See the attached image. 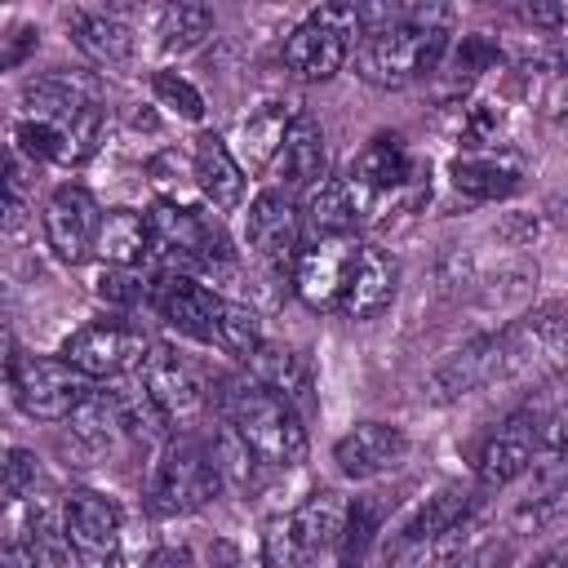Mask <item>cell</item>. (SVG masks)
<instances>
[{
	"label": "cell",
	"mask_w": 568,
	"mask_h": 568,
	"mask_svg": "<svg viewBox=\"0 0 568 568\" xmlns=\"http://www.w3.org/2000/svg\"><path fill=\"white\" fill-rule=\"evenodd\" d=\"M444 9H422L408 22H390L377 31H364L355 44V75L377 84V89H404L422 75H435L448 58V27Z\"/></svg>",
	"instance_id": "2"
},
{
	"label": "cell",
	"mask_w": 568,
	"mask_h": 568,
	"mask_svg": "<svg viewBox=\"0 0 568 568\" xmlns=\"http://www.w3.org/2000/svg\"><path fill=\"white\" fill-rule=\"evenodd\" d=\"M501 138V111L493 102H462V120H457V142L466 151H488Z\"/></svg>",
	"instance_id": "36"
},
{
	"label": "cell",
	"mask_w": 568,
	"mask_h": 568,
	"mask_svg": "<svg viewBox=\"0 0 568 568\" xmlns=\"http://www.w3.org/2000/svg\"><path fill=\"white\" fill-rule=\"evenodd\" d=\"M302 231H306V222L288 191L275 186V191H262L248 200L244 244L271 275H293V266L302 257Z\"/></svg>",
	"instance_id": "11"
},
{
	"label": "cell",
	"mask_w": 568,
	"mask_h": 568,
	"mask_svg": "<svg viewBox=\"0 0 568 568\" xmlns=\"http://www.w3.org/2000/svg\"><path fill=\"white\" fill-rule=\"evenodd\" d=\"M293 106L288 102H262L257 111H248L235 129V160L244 164V173H262V169H275L280 151H284V138L293 129Z\"/></svg>",
	"instance_id": "24"
},
{
	"label": "cell",
	"mask_w": 568,
	"mask_h": 568,
	"mask_svg": "<svg viewBox=\"0 0 568 568\" xmlns=\"http://www.w3.org/2000/svg\"><path fill=\"white\" fill-rule=\"evenodd\" d=\"M213 404L222 413V422H231L240 430V439L275 470L302 466L306 462V426L302 413L280 399L275 390H266L257 377L248 373H231L213 382Z\"/></svg>",
	"instance_id": "1"
},
{
	"label": "cell",
	"mask_w": 568,
	"mask_h": 568,
	"mask_svg": "<svg viewBox=\"0 0 568 568\" xmlns=\"http://www.w3.org/2000/svg\"><path fill=\"white\" fill-rule=\"evenodd\" d=\"M36 44H40V31L22 22V27H13V31L4 36V53H0V62H4L9 71H13V67H18V62H22V58H27V53H31Z\"/></svg>",
	"instance_id": "39"
},
{
	"label": "cell",
	"mask_w": 568,
	"mask_h": 568,
	"mask_svg": "<svg viewBox=\"0 0 568 568\" xmlns=\"http://www.w3.org/2000/svg\"><path fill=\"white\" fill-rule=\"evenodd\" d=\"M151 98H155V106H164V111H173V115H182L191 124L204 120V93L178 71H155L151 75Z\"/></svg>",
	"instance_id": "34"
},
{
	"label": "cell",
	"mask_w": 568,
	"mask_h": 568,
	"mask_svg": "<svg viewBox=\"0 0 568 568\" xmlns=\"http://www.w3.org/2000/svg\"><path fill=\"white\" fill-rule=\"evenodd\" d=\"M506 53H501V44L493 40V36H462V44L453 49V58H448V75H453V84H470L475 75H484V71H493L497 62H501Z\"/></svg>",
	"instance_id": "35"
},
{
	"label": "cell",
	"mask_w": 568,
	"mask_h": 568,
	"mask_svg": "<svg viewBox=\"0 0 568 568\" xmlns=\"http://www.w3.org/2000/svg\"><path fill=\"white\" fill-rule=\"evenodd\" d=\"M9 390L27 417L67 422L93 390V377H84L62 355H9Z\"/></svg>",
	"instance_id": "8"
},
{
	"label": "cell",
	"mask_w": 568,
	"mask_h": 568,
	"mask_svg": "<svg viewBox=\"0 0 568 568\" xmlns=\"http://www.w3.org/2000/svg\"><path fill=\"white\" fill-rule=\"evenodd\" d=\"M359 240L355 235H328V240H311L293 266V293L311 306V311H337L346 297V284L355 275L359 262Z\"/></svg>",
	"instance_id": "14"
},
{
	"label": "cell",
	"mask_w": 568,
	"mask_h": 568,
	"mask_svg": "<svg viewBox=\"0 0 568 568\" xmlns=\"http://www.w3.org/2000/svg\"><path fill=\"white\" fill-rule=\"evenodd\" d=\"M191 182L200 186L204 204L217 209V213H231L244 204V164L235 160V151L217 138V133H200L195 138V151H191Z\"/></svg>",
	"instance_id": "21"
},
{
	"label": "cell",
	"mask_w": 568,
	"mask_h": 568,
	"mask_svg": "<svg viewBox=\"0 0 568 568\" xmlns=\"http://www.w3.org/2000/svg\"><path fill=\"white\" fill-rule=\"evenodd\" d=\"M550 408H519L515 417H506L479 448L475 457V488L479 493H501L506 484H515L519 475H528L537 466V439H541V422Z\"/></svg>",
	"instance_id": "13"
},
{
	"label": "cell",
	"mask_w": 568,
	"mask_h": 568,
	"mask_svg": "<svg viewBox=\"0 0 568 568\" xmlns=\"http://www.w3.org/2000/svg\"><path fill=\"white\" fill-rule=\"evenodd\" d=\"M537 568H568V541H564V546H555L550 555H541V559H537Z\"/></svg>",
	"instance_id": "44"
},
{
	"label": "cell",
	"mask_w": 568,
	"mask_h": 568,
	"mask_svg": "<svg viewBox=\"0 0 568 568\" xmlns=\"http://www.w3.org/2000/svg\"><path fill=\"white\" fill-rule=\"evenodd\" d=\"M209 448H213V462H217V470H222V479H226L231 488H240V493H257V488H262L266 462L240 439V430H235L231 422H222V426L213 430Z\"/></svg>",
	"instance_id": "30"
},
{
	"label": "cell",
	"mask_w": 568,
	"mask_h": 568,
	"mask_svg": "<svg viewBox=\"0 0 568 568\" xmlns=\"http://www.w3.org/2000/svg\"><path fill=\"white\" fill-rule=\"evenodd\" d=\"M222 488H226V479H222V470L213 462L209 439L173 435V439H164V448H160V457L151 466L146 506H151V515L173 519V515H191V510L209 506Z\"/></svg>",
	"instance_id": "6"
},
{
	"label": "cell",
	"mask_w": 568,
	"mask_h": 568,
	"mask_svg": "<svg viewBox=\"0 0 568 568\" xmlns=\"http://www.w3.org/2000/svg\"><path fill=\"white\" fill-rule=\"evenodd\" d=\"M102 217H106V213L98 209L93 191L67 182V186H58V191L44 200V217H40V222H44L49 248H53L62 262L80 266V262H89V257L98 253Z\"/></svg>",
	"instance_id": "15"
},
{
	"label": "cell",
	"mask_w": 568,
	"mask_h": 568,
	"mask_svg": "<svg viewBox=\"0 0 568 568\" xmlns=\"http://www.w3.org/2000/svg\"><path fill=\"white\" fill-rule=\"evenodd\" d=\"M18 546L27 550L31 568H84L80 555H75V546L67 541V532L49 515H40V510L31 515V528H27V537Z\"/></svg>",
	"instance_id": "31"
},
{
	"label": "cell",
	"mask_w": 568,
	"mask_h": 568,
	"mask_svg": "<svg viewBox=\"0 0 568 568\" xmlns=\"http://www.w3.org/2000/svg\"><path fill=\"white\" fill-rule=\"evenodd\" d=\"M62 22L75 40V49L98 62V67H124L138 49V31L124 9H102V4H71L62 9Z\"/></svg>",
	"instance_id": "17"
},
{
	"label": "cell",
	"mask_w": 568,
	"mask_h": 568,
	"mask_svg": "<svg viewBox=\"0 0 568 568\" xmlns=\"http://www.w3.org/2000/svg\"><path fill=\"white\" fill-rule=\"evenodd\" d=\"M217 18L209 4L200 0H178V4H164L155 13V36H160V49L169 58H182V53H195L209 36H213Z\"/></svg>",
	"instance_id": "29"
},
{
	"label": "cell",
	"mask_w": 568,
	"mask_h": 568,
	"mask_svg": "<svg viewBox=\"0 0 568 568\" xmlns=\"http://www.w3.org/2000/svg\"><path fill=\"white\" fill-rule=\"evenodd\" d=\"M209 568H244V564H240V550H235L231 541H213V550H209Z\"/></svg>",
	"instance_id": "42"
},
{
	"label": "cell",
	"mask_w": 568,
	"mask_h": 568,
	"mask_svg": "<svg viewBox=\"0 0 568 568\" xmlns=\"http://www.w3.org/2000/svg\"><path fill=\"white\" fill-rule=\"evenodd\" d=\"M493 364H497V333H475L466 337L444 364L430 368V377L422 382L426 404H453L479 386H493Z\"/></svg>",
	"instance_id": "19"
},
{
	"label": "cell",
	"mask_w": 568,
	"mask_h": 568,
	"mask_svg": "<svg viewBox=\"0 0 568 568\" xmlns=\"http://www.w3.org/2000/svg\"><path fill=\"white\" fill-rule=\"evenodd\" d=\"M568 364V315L559 306H537L506 328H497L493 386H537Z\"/></svg>",
	"instance_id": "5"
},
{
	"label": "cell",
	"mask_w": 568,
	"mask_h": 568,
	"mask_svg": "<svg viewBox=\"0 0 568 568\" xmlns=\"http://www.w3.org/2000/svg\"><path fill=\"white\" fill-rule=\"evenodd\" d=\"M98 257L106 266H142L155 257L151 248V217L138 209H106L102 235H98Z\"/></svg>",
	"instance_id": "28"
},
{
	"label": "cell",
	"mask_w": 568,
	"mask_h": 568,
	"mask_svg": "<svg viewBox=\"0 0 568 568\" xmlns=\"http://www.w3.org/2000/svg\"><path fill=\"white\" fill-rule=\"evenodd\" d=\"M146 355H151L146 333L133 328V324H120V320H93V324L75 328V333L62 342V359L75 364V368H80L84 377H93V382L142 373Z\"/></svg>",
	"instance_id": "10"
},
{
	"label": "cell",
	"mask_w": 568,
	"mask_h": 568,
	"mask_svg": "<svg viewBox=\"0 0 568 568\" xmlns=\"http://www.w3.org/2000/svg\"><path fill=\"white\" fill-rule=\"evenodd\" d=\"M399 293V262L377 248V244H364L359 248V262H355V275L346 284V297H342V315L346 320H373L382 315Z\"/></svg>",
	"instance_id": "23"
},
{
	"label": "cell",
	"mask_w": 568,
	"mask_h": 568,
	"mask_svg": "<svg viewBox=\"0 0 568 568\" xmlns=\"http://www.w3.org/2000/svg\"><path fill=\"white\" fill-rule=\"evenodd\" d=\"M448 182L466 200H506L524 186V160L515 151H466L448 164Z\"/></svg>",
	"instance_id": "22"
},
{
	"label": "cell",
	"mask_w": 568,
	"mask_h": 568,
	"mask_svg": "<svg viewBox=\"0 0 568 568\" xmlns=\"http://www.w3.org/2000/svg\"><path fill=\"white\" fill-rule=\"evenodd\" d=\"M146 217H151V248L169 271H182V275H235L240 271L231 240L209 213L186 209L178 200H160Z\"/></svg>",
	"instance_id": "4"
},
{
	"label": "cell",
	"mask_w": 568,
	"mask_h": 568,
	"mask_svg": "<svg viewBox=\"0 0 568 568\" xmlns=\"http://www.w3.org/2000/svg\"><path fill=\"white\" fill-rule=\"evenodd\" d=\"M248 377H257L266 390H275L280 399H288L297 413H311L315 408V395H311V368H306V355L284 346V342H262L248 359Z\"/></svg>",
	"instance_id": "25"
},
{
	"label": "cell",
	"mask_w": 568,
	"mask_h": 568,
	"mask_svg": "<svg viewBox=\"0 0 568 568\" xmlns=\"http://www.w3.org/2000/svg\"><path fill=\"white\" fill-rule=\"evenodd\" d=\"M408 457V435L404 426L390 422H359L333 444V462L346 479H377L395 470Z\"/></svg>",
	"instance_id": "18"
},
{
	"label": "cell",
	"mask_w": 568,
	"mask_h": 568,
	"mask_svg": "<svg viewBox=\"0 0 568 568\" xmlns=\"http://www.w3.org/2000/svg\"><path fill=\"white\" fill-rule=\"evenodd\" d=\"M62 532L84 568H124V510L93 488H71L62 501Z\"/></svg>",
	"instance_id": "9"
},
{
	"label": "cell",
	"mask_w": 568,
	"mask_h": 568,
	"mask_svg": "<svg viewBox=\"0 0 568 568\" xmlns=\"http://www.w3.org/2000/svg\"><path fill=\"white\" fill-rule=\"evenodd\" d=\"M364 40V22L355 4H324L311 9L302 27L288 31L284 40V71L302 84H320L333 80L346 58L355 53V44Z\"/></svg>",
	"instance_id": "7"
},
{
	"label": "cell",
	"mask_w": 568,
	"mask_h": 568,
	"mask_svg": "<svg viewBox=\"0 0 568 568\" xmlns=\"http://www.w3.org/2000/svg\"><path fill=\"white\" fill-rule=\"evenodd\" d=\"M151 306L160 311V320L195 342H209L217 346V324H222V306L226 297L213 293L209 284H200L195 275H182V271H164L155 280V293H151Z\"/></svg>",
	"instance_id": "16"
},
{
	"label": "cell",
	"mask_w": 568,
	"mask_h": 568,
	"mask_svg": "<svg viewBox=\"0 0 568 568\" xmlns=\"http://www.w3.org/2000/svg\"><path fill=\"white\" fill-rule=\"evenodd\" d=\"M36 484H40L36 453H27V448H9V462H4V493H9V501H27V497H36Z\"/></svg>",
	"instance_id": "37"
},
{
	"label": "cell",
	"mask_w": 568,
	"mask_h": 568,
	"mask_svg": "<svg viewBox=\"0 0 568 568\" xmlns=\"http://www.w3.org/2000/svg\"><path fill=\"white\" fill-rule=\"evenodd\" d=\"M262 342H266V333H262L257 311H253L248 302L226 297V306H222V324H217V351H226V355H235V359H248Z\"/></svg>",
	"instance_id": "32"
},
{
	"label": "cell",
	"mask_w": 568,
	"mask_h": 568,
	"mask_svg": "<svg viewBox=\"0 0 568 568\" xmlns=\"http://www.w3.org/2000/svg\"><path fill=\"white\" fill-rule=\"evenodd\" d=\"M501 568H537V564H528V559H501Z\"/></svg>",
	"instance_id": "46"
},
{
	"label": "cell",
	"mask_w": 568,
	"mask_h": 568,
	"mask_svg": "<svg viewBox=\"0 0 568 568\" xmlns=\"http://www.w3.org/2000/svg\"><path fill=\"white\" fill-rule=\"evenodd\" d=\"M537 231H541V217H537V213H506V217L493 226L497 244H506V248H528V244L537 240Z\"/></svg>",
	"instance_id": "38"
},
{
	"label": "cell",
	"mask_w": 568,
	"mask_h": 568,
	"mask_svg": "<svg viewBox=\"0 0 568 568\" xmlns=\"http://www.w3.org/2000/svg\"><path fill=\"white\" fill-rule=\"evenodd\" d=\"M271 173H275L280 191H288V195H297V191L306 195L320 182H328V142H324V129L315 115H306V111L293 115V129H288L284 151Z\"/></svg>",
	"instance_id": "20"
},
{
	"label": "cell",
	"mask_w": 568,
	"mask_h": 568,
	"mask_svg": "<svg viewBox=\"0 0 568 568\" xmlns=\"http://www.w3.org/2000/svg\"><path fill=\"white\" fill-rule=\"evenodd\" d=\"M138 382L146 386V395L155 399V408L164 413L169 430L178 435H191V426L204 422L209 413V390H204V377L191 368L186 355H178L173 346H151Z\"/></svg>",
	"instance_id": "12"
},
{
	"label": "cell",
	"mask_w": 568,
	"mask_h": 568,
	"mask_svg": "<svg viewBox=\"0 0 568 568\" xmlns=\"http://www.w3.org/2000/svg\"><path fill=\"white\" fill-rule=\"evenodd\" d=\"M546 217H550L555 226H568V186H559V191L546 200Z\"/></svg>",
	"instance_id": "43"
},
{
	"label": "cell",
	"mask_w": 568,
	"mask_h": 568,
	"mask_svg": "<svg viewBox=\"0 0 568 568\" xmlns=\"http://www.w3.org/2000/svg\"><path fill=\"white\" fill-rule=\"evenodd\" d=\"M501 559H506V550H501V546H479V550L457 555L448 568H501Z\"/></svg>",
	"instance_id": "40"
},
{
	"label": "cell",
	"mask_w": 568,
	"mask_h": 568,
	"mask_svg": "<svg viewBox=\"0 0 568 568\" xmlns=\"http://www.w3.org/2000/svg\"><path fill=\"white\" fill-rule=\"evenodd\" d=\"M93 293L111 306H142L151 302L155 293V280L142 271V266H106L98 280H93Z\"/></svg>",
	"instance_id": "33"
},
{
	"label": "cell",
	"mask_w": 568,
	"mask_h": 568,
	"mask_svg": "<svg viewBox=\"0 0 568 568\" xmlns=\"http://www.w3.org/2000/svg\"><path fill=\"white\" fill-rule=\"evenodd\" d=\"M4 568H31V559H27V550H22L18 541L4 550Z\"/></svg>",
	"instance_id": "45"
},
{
	"label": "cell",
	"mask_w": 568,
	"mask_h": 568,
	"mask_svg": "<svg viewBox=\"0 0 568 568\" xmlns=\"http://www.w3.org/2000/svg\"><path fill=\"white\" fill-rule=\"evenodd\" d=\"M302 222L311 231V240H328V235H355L359 226V204L346 178H328L315 191H306L302 204Z\"/></svg>",
	"instance_id": "26"
},
{
	"label": "cell",
	"mask_w": 568,
	"mask_h": 568,
	"mask_svg": "<svg viewBox=\"0 0 568 568\" xmlns=\"http://www.w3.org/2000/svg\"><path fill=\"white\" fill-rule=\"evenodd\" d=\"M67 430L93 453H115L120 444H129V426H124L115 390H89L84 404L67 417Z\"/></svg>",
	"instance_id": "27"
},
{
	"label": "cell",
	"mask_w": 568,
	"mask_h": 568,
	"mask_svg": "<svg viewBox=\"0 0 568 568\" xmlns=\"http://www.w3.org/2000/svg\"><path fill=\"white\" fill-rule=\"evenodd\" d=\"M151 178H155V186H173L178 178H182V160H178V151H164V155H155L151 160Z\"/></svg>",
	"instance_id": "41"
},
{
	"label": "cell",
	"mask_w": 568,
	"mask_h": 568,
	"mask_svg": "<svg viewBox=\"0 0 568 568\" xmlns=\"http://www.w3.org/2000/svg\"><path fill=\"white\" fill-rule=\"evenodd\" d=\"M346 524H351V506L342 493L333 488L311 493L293 510L271 515L262 524V568H306L324 550L342 546Z\"/></svg>",
	"instance_id": "3"
}]
</instances>
